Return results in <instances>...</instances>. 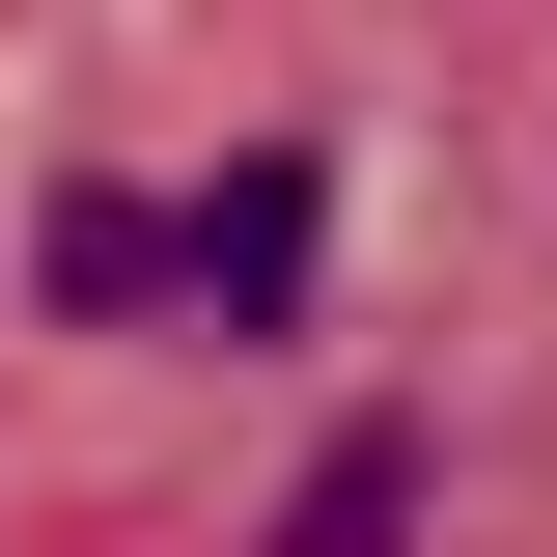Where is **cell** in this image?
I'll list each match as a JSON object with an SVG mask.
<instances>
[{
    "mask_svg": "<svg viewBox=\"0 0 557 557\" xmlns=\"http://www.w3.org/2000/svg\"><path fill=\"white\" fill-rule=\"evenodd\" d=\"M168 278H196V307H307V168H223V196L168 223Z\"/></svg>",
    "mask_w": 557,
    "mask_h": 557,
    "instance_id": "obj_1",
    "label": "cell"
},
{
    "mask_svg": "<svg viewBox=\"0 0 557 557\" xmlns=\"http://www.w3.org/2000/svg\"><path fill=\"white\" fill-rule=\"evenodd\" d=\"M391 502H418V446H335V474H307V530H278V557H391Z\"/></svg>",
    "mask_w": 557,
    "mask_h": 557,
    "instance_id": "obj_3",
    "label": "cell"
},
{
    "mask_svg": "<svg viewBox=\"0 0 557 557\" xmlns=\"http://www.w3.org/2000/svg\"><path fill=\"white\" fill-rule=\"evenodd\" d=\"M28 278H57V307H139V278H168V223H139V196H57V251H28Z\"/></svg>",
    "mask_w": 557,
    "mask_h": 557,
    "instance_id": "obj_2",
    "label": "cell"
}]
</instances>
